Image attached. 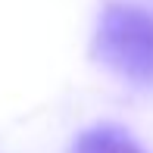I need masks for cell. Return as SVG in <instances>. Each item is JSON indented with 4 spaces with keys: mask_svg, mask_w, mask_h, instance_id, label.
Returning <instances> with one entry per match:
<instances>
[{
    "mask_svg": "<svg viewBox=\"0 0 153 153\" xmlns=\"http://www.w3.org/2000/svg\"><path fill=\"white\" fill-rule=\"evenodd\" d=\"M94 56L134 85H153V13L119 0L106 3L94 31Z\"/></svg>",
    "mask_w": 153,
    "mask_h": 153,
    "instance_id": "6da1fadb",
    "label": "cell"
},
{
    "mask_svg": "<svg viewBox=\"0 0 153 153\" xmlns=\"http://www.w3.org/2000/svg\"><path fill=\"white\" fill-rule=\"evenodd\" d=\"M75 153H147L134 134L119 125H94L75 137Z\"/></svg>",
    "mask_w": 153,
    "mask_h": 153,
    "instance_id": "7a4b0ae2",
    "label": "cell"
}]
</instances>
